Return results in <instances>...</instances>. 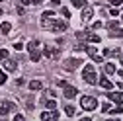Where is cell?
<instances>
[{"label": "cell", "mask_w": 123, "mask_h": 121, "mask_svg": "<svg viewBox=\"0 0 123 121\" xmlns=\"http://www.w3.org/2000/svg\"><path fill=\"white\" fill-rule=\"evenodd\" d=\"M43 27H47V29H51V31H65V29L68 27V24L65 22V20H53L51 22V18H43Z\"/></svg>", "instance_id": "1"}, {"label": "cell", "mask_w": 123, "mask_h": 121, "mask_svg": "<svg viewBox=\"0 0 123 121\" xmlns=\"http://www.w3.org/2000/svg\"><path fill=\"white\" fill-rule=\"evenodd\" d=\"M82 78H84V82H88V84H96V82H98L96 70H94V67H92V65H84V70H82Z\"/></svg>", "instance_id": "2"}, {"label": "cell", "mask_w": 123, "mask_h": 121, "mask_svg": "<svg viewBox=\"0 0 123 121\" xmlns=\"http://www.w3.org/2000/svg\"><path fill=\"white\" fill-rule=\"evenodd\" d=\"M80 105H82V109L92 111V109L98 108V100L94 96H84V98H80Z\"/></svg>", "instance_id": "3"}, {"label": "cell", "mask_w": 123, "mask_h": 121, "mask_svg": "<svg viewBox=\"0 0 123 121\" xmlns=\"http://www.w3.org/2000/svg\"><path fill=\"white\" fill-rule=\"evenodd\" d=\"M84 51L92 57V60H96V63H102V60H104V55H100L98 49H96V47H92V45H86V49H84Z\"/></svg>", "instance_id": "4"}, {"label": "cell", "mask_w": 123, "mask_h": 121, "mask_svg": "<svg viewBox=\"0 0 123 121\" xmlns=\"http://www.w3.org/2000/svg\"><path fill=\"white\" fill-rule=\"evenodd\" d=\"M39 119L41 121H55V119H59V113H57V109H51V111H45V113H41L39 115Z\"/></svg>", "instance_id": "5"}, {"label": "cell", "mask_w": 123, "mask_h": 121, "mask_svg": "<svg viewBox=\"0 0 123 121\" xmlns=\"http://www.w3.org/2000/svg\"><path fill=\"white\" fill-rule=\"evenodd\" d=\"M12 109H14V103H12V102H8V100H4V102H2V108H0V115L6 117Z\"/></svg>", "instance_id": "6"}, {"label": "cell", "mask_w": 123, "mask_h": 121, "mask_svg": "<svg viewBox=\"0 0 123 121\" xmlns=\"http://www.w3.org/2000/svg\"><path fill=\"white\" fill-rule=\"evenodd\" d=\"M78 65H82V60H80V59H68L67 63H65V68H67V70H74Z\"/></svg>", "instance_id": "7"}, {"label": "cell", "mask_w": 123, "mask_h": 121, "mask_svg": "<svg viewBox=\"0 0 123 121\" xmlns=\"http://www.w3.org/2000/svg\"><path fill=\"white\" fill-rule=\"evenodd\" d=\"M107 98H110L113 103H123V92H111V94H107Z\"/></svg>", "instance_id": "8"}, {"label": "cell", "mask_w": 123, "mask_h": 121, "mask_svg": "<svg viewBox=\"0 0 123 121\" xmlns=\"http://www.w3.org/2000/svg\"><path fill=\"white\" fill-rule=\"evenodd\" d=\"M18 68V65H16V60H10V59H4V70H8V72H14Z\"/></svg>", "instance_id": "9"}, {"label": "cell", "mask_w": 123, "mask_h": 121, "mask_svg": "<svg viewBox=\"0 0 123 121\" xmlns=\"http://www.w3.org/2000/svg\"><path fill=\"white\" fill-rule=\"evenodd\" d=\"M92 16H94V10H92L90 6H84L82 8V20L88 22V20H92Z\"/></svg>", "instance_id": "10"}, {"label": "cell", "mask_w": 123, "mask_h": 121, "mask_svg": "<svg viewBox=\"0 0 123 121\" xmlns=\"http://www.w3.org/2000/svg\"><path fill=\"white\" fill-rule=\"evenodd\" d=\"M76 94H78V90H76L74 86H68V84L65 86V98H68V100H70V98H74Z\"/></svg>", "instance_id": "11"}, {"label": "cell", "mask_w": 123, "mask_h": 121, "mask_svg": "<svg viewBox=\"0 0 123 121\" xmlns=\"http://www.w3.org/2000/svg\"><path fill=\"white\" fill-rule=\"evenodd\" d=\"M43 55H45V57H49V59H57V57H59V51L47 45V47H45V51H43Z\"/></svg>", "instance_id": "12"}, {"label": "cell", "mask_w": 123, "mask_h": 121, "mask_svg": "<svg viewBox=\"0 0 123 121\" xmlns=\"http://www.w3.org/2000/svg\"><path fill=\"white\" fill-rule=\"evenodd\" d=\"M41 88H43L41 80H31L29 82V90H31V92H37V90H41Z\"/></svg>", "instance_id": "13"}, {"label": "cell", "mask_w": 123, "mask_h": 121, "mask_svg": "<svg viewBox=\"0 0 123 121\" xmlns=\"http://www.w3.org/2000/svg\"><path fill=\"white\" fill-rule=\"evenodd\" d=\"M110 37H123V29L121 27H113V29H110Z\"/></svg>", "instance_id": "14"}, {"label": "cell", "mask_w": 123, "mask_h": 121, "mask_svg": "<svg viewBox=\"0 0 123 121\" xmlns=\"http://www.w3.org/2000/svg\"><path fill=\"white\" fill-rule=\"evenodd\" d=\"M29 59H31L33 63H37V60L41 59V51H39V49H33V51H29Z\"/></svg>", "instance_id": "15"}, {"label": "cell", "mask_w": 123, "mask_h": 121, "mask_svg": "<svg viewBox=\"0 0 123 121\" xmlns=\"http://www.w3.org/2000/svg\"><path fill=\"white\" fill-rule=\"evenodd\" d=\"M100 86H102L104 90H111V86H113V84H111L110 80H107L105 76H102V78H100Z\"/></svg>", "instance_id": "16"}, {"label": "cell", "mask_w": 123, "mask_h": 121, "mask_svg": "<svg viewBox=\"0 0 123 121\" xmlns=\"http://www.w3.org/2000/svg\"><path fill=\"white\" fill-rule=\"evenodd\" d=\"M104 72H105V74H113V72H115V65H113V63H105V65H104Z\"/></svg>", "instance_id": "17"}, {"label": "cell", "mask_w": 123, "mask_h": 121, "mask_svg": "<svg viewBox=\"0 0 123 121\" xmlns=\"http://www.w3.org/2000/svg\"><path fill=\"white\" fill-rule=\"evenodd\" d=\"M65 113H67L68 117H74V113H76V111H74V105L67 103V105H65Z\"/></svg>", "instance_id": "18"}, {"label": "cell", "mask_w": 123, "mask_h": 121, "mask_svg": "<svg viewBox=\"0 0 123 121\" xmlns=\"http://www.w3.org/2000/svg\"><path fill=\"white\" fill-rule=\"evenodd\" d=\"M10 29H12V25H10L8 22H4L2 25H0V31H2L4 35H8V33H10Z\"/></svg>", "instance_id": "19"}, {"label": "cell", "mask_w": 123, "mask_h": 121, "mask_svg": "<svg viewBox=\"0 0 123 121\" xmlns=\"http://www.w3.org/2000/svg\"><path fill=\"white\" fill-rule=\"evenodd\" d=\"M45 105H47L49 109H57V102H55L53 98H47V100H45Z\"/></svg>", "instance_id": "20"}, {"label": "cell", "mask_w": 123, "mask_h": 121, "mask_svg": "<svg viewBox=\"0 0 123 121\" xmlns=\"http://www.w3.org/2000/svg\"><path fill=\"white\" fill-rule=\"evenodd\" d=\"M88 41H90V43H100L102 37H100V35H94V33H88Z\"/></svg>", "instance_id": "21"}, {"label": "cell", "mask_w": 123, "mask_h": 121, "mask_svg": "<svg viewBox=\"0 0 123 121\" xmlns=\"http://www.w3.org/2000/svg\"><path fill=\"white\" fill-rule=\"evenodd\" d=\"M33 49H39V41H35V39L27 43V51H33Z\"/></svg>", "instance_id": "22"}, {"label": "cell", "mask_w": 123, "mask_h": 121, "mask_svg": "<svg viewBox=\"0 0 123 121\" xmlns=\"http://www.w3.org/2000/svg\"><path fill=\"white\" fill-rule=\"evenodd\" d=\"M25 105H27V109H33V98L31 96L25 98Z\"/></svg>", "instance_id": "23"}, {"label": "cell", "mask_w": 123, "mask_h": 121, "mask_svg": "<svg viewBox=\"0 0 123 121\" xmlns=\"http://www.w3.org/2000/svg\"><path fill=\"white\" fill-rule=\"evenodd\" d=\"M113 27H119V22H117V20H111V22H107V29H113Z\"/></svg>", "instance_id": "24"}, {"label": "cell", "mask_w": 123, "mask_h": 121, "mask_svg": "<svg viewBox=\"0 0 123 121\" xmlns=\"http://www.w3.org/2000/svg\"><path fill=\"white\" fill-rule=\"evenodd\" d=\"M86 4H88L86 0H74V6H76V8H84Z\"/></svg>", "instance_id": "25"}, {"label": "cell", "mask_w": 123, "mask_h": 121, "mask_svg": "<svg viewBox=\"0 0 123 121\" xmlns=\"http://www.w3.org/2000/svg\"><path fill=\"white\" fill-rule=\"evenodd\" d=\"M41 18H55V12H53V10H47V12H43Z\"/></svg>", "instance_id": "26"}, {"label": "cell", "mask_w": 123, "mask_h": 121, "mask_svg": "<svg viewBox=\"0 0 123 121\" xmlns=\"http://www.w3.org/2000/svg\"><path fill=\"white\" fill-rule=\"evenodd\" d=\"M4 59H8V51L6 49H0V60H4Z\"/></svg>", "instance_id": "27"}, {"label": "cell", "mask_w": 123, "mask_h": 121, "mask_svg": "<svg viewBox=\"0 0 123 121\" xmlns=\"http://www.w3.org/2000/svg\"><path fill=\"white\" fill-rule=\"evenodd\" d=\"M61 14H63L65 18H70V10H68V8H63V10H61Z\"/></svg>", "instance_id": "28"}, {"label": "cell", "mask_w": 123, "mask_h": 121, "mask_svg": "<svg viewBox=\"0 0 123 121\" xmlns=\"http://www.w3.org/2000/svg\"><path fill=\"white\" fill-rule=\"evenodd\" d=\"M0 84H6V74H4V70H0Z\"/></svg>", "instance_id": "29"}, {"label": "cell", "mask_w": 123, "mask_h": 121, "mask_svg": "<svg viewBox=\"0 0 123 121\" xmlns=\"http://www.w3.org/2000/svg\"><path fill=\"white\" fill-rule=\"evenodd\" d=\"M110 113H111V115H119V113H123V109H121V108H115V109H111Z\"/></svg>", "instance_id": "30"}, {"label": "cell", "mask_w": 123, "mask_h": 121, "mask_svg": "<svg viewBox=\"0 0 123 121\" xmlns=\"http://www.w3.org/2000/svg\"><path fill=\"white\" fill-rule=\"evenodd\" d=\"M110 14H111L113 18H117V16H119V10H117V8H111V10H110Z\"/></svg>", "instance_id": "31"}, {"label": "cell", "mask_w": 123, "mask_h": 121, "mask_svg": "<svg viewBox=\"0 0 123 121\" xmlns=\"http://www.w3.org/2000/svg\"><path fill=\"white\" fill-rule=\"evenodd\" d=\"M110 4H113V6H119V4H123V0H107Z\"/></svg>", "instance_id": "32"}, {"label": "cell", "mask_w": 123, "mask_h": 121, "mask_svg": "<svg viewBox=\"0 0 123 121\" xmlns=\"http://www.w3.org/2000/svg\"><path fill=\"white\" fill-rule=\"evenodd\" d=\"M14 49H18V51H22V49H24V45H22V43H14Z\"/></svg>", "instance_id": "33"}, {"label": "cell", "mask_w": 123, "mask_h": 121, "mask_svg": "<svg viewBox=\"0 0 123 121\" xmlns=\"http://www.w3.org/2000/svg\"><path fill=\"white\" fill-rule=\"evenodd\" d=\"M14 119H16V121H24V119H25V117H24V115H22V113H18V115H16V117H14Z\"/></svg>", "instance_id": "34"}, {"label": "cell", "mask_w": 123, "mask_h": 121, "mask_svg": "<svg viewBox=\"0 0 123 121\" xmlns=\"http://www.w3.org/2000/svg\"><path fill=\"white\" fill-rule=\"evenodd\" d=\"M102 111H110V103H104L102 105Z\"/></svg>", "instance_id": "35"}, {"label": "cell", "mask_w": 123, "mask_h": 121, "mask_svg": "<svg viewBox=\"0 0 123 121\" xmlns=\"http://www.w3.org/2000/svg\"><path fill=\"white\" fill-rule=\"evenodd\" d=\"M92 27H94V29H100V27H102V22H96V24L92 25Z\"/></svg>", "instance_id": "36"}, {"label": "cell", "mask_w": 123, "mask_h": 121, "mask_svg": "<svg viewBox=\"0 0 123 121\" xmlns=\"http://www.w3.org/2000/svg\"><path fill=\"white\" fill-rule=\"evenodd\" d=\"M43 0H31V4H41Z\"/></svg>", "instance_id": "37"}, {"label": "cell", "mask_w": 123, "mask_h": 121, "mask_svg": "<svg viewBox=\"0 0 123 121\" xmlns=\"http://www.w3.org/2000/svg\"><path fill=\"white\" fill-rule=\"evenodd\" d=\"M22 4H31V0H22Z\"/></svg>", "instance_id": "38"}, {"label": "cell", "mask_w": 123, "mask_h": 121, "mask_svg": "<svg viewBox=\"0 0 123 121\" xmlns=\"http://www.w3.org/2000/svg\"><path fill=\"white\" fill-rule=\"evenodd\" d=\"M119 60H121V65H123V55L121 53H119Z\"/></svg>", "instance_id": "39"}, {"label": "cell", "mask_w": 123, "mask_h": 121, "mask_svg": "<svg viewBox=\"0 0 123 121\" xmlns=\"http://www.w3.org/2000/svg\"><path fill=\"white\" fill-rule=\"evenodd\" d=\"M117 86H119V88H121V90H123V82H117Z\"/></svg>", "instance_id": "40"}, {"label": "cell", "mask_w": 123, "mask_h": 121, "mask_svg": "<svg viewBox=\"0 0 123 121\" xmlns=\"http://www.w3.org/2000/svg\"><path fill=\"white\" fill-rule=\"evenodd\" d=\"M51 2H53V4H59V2H61V0H51Z\"/></svg>", "instance_id": "41"}, {"label": "cell", "mask_w": 123, "mask_h": 121, "mask_svg": "<svg viewBox=\"0 0 123 121\" xmlns=\"http://www.w3.org/2000/svg\"><path fill=\"white\" fill-rule=\"evenodd\" d=\"M0 16H2V8H0Z\"/></svg>", "instance_id": "42"}, {"label": "cell", "mask_w": 123, "mask_h": 121, "mask_svg": "<svg viewBox=\"0 0 123 121\" xmlns=\"http://www.w3.org/2000/svg\"><path fill=\"white\" fill-rule=\"evenodd\" d=\"M0 2H2V0H0Z\"/></svg>", "instance_id": "43"}]
</instances>
